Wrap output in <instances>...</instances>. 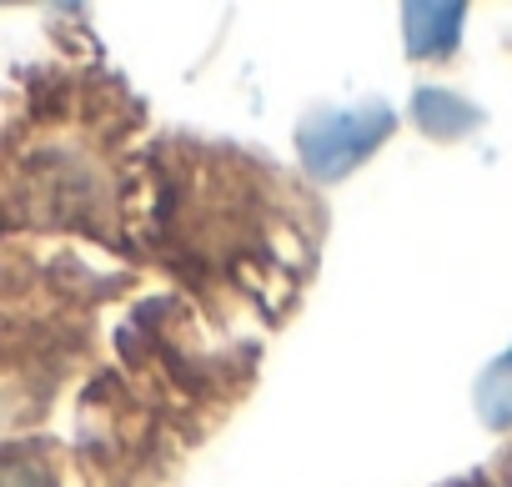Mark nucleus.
I'll return each instance as SVG.
<instances>
[{
	"instance_id": "nucleus-1",
	"label": "nucleus",
	"mask_w": 512,
	"mask_h": 487,
	"mask_svg": "<svg viewBox=\"0 0 512 487\" xmlns=\"http://www.w3.org/2000/svg\"><path fill=\"white\" fill-rule=\"evenodd\" d=\"M387 131H392V111H387V106L332 111V116H317V121L302 131V156H307V166H312L322 181H332V176H347L362 156H372Z\"/></svg>"
},
{
	"instance_id": "nucleus-2",
	"label": "nucleus",
	"mask_w": 512,
	"mask_h": 487,
	"mask_svg": "<svg viewBox=\"0 0 512 487\" xmlns=\"http://www.w3.org/2000/svg\"><path fill=\"white\" fill-rule=\"evenodd\" d=\"M402 21H407L402 31H407L412 56H442L462 36V6H407Z\"/></svg>"
},
{
	"instance_id": "nucleus-3",
	"label": "nucleus",
	"mask_w": 512,
	"mask_h": 487,
	"mask_svg": "<svg viewBox=\"0 0 512 487\" xmlns=\"http://www.w3.org/2000/svg\"><path fill=\"white\" fill-rule=\"evenodd\" d=\"M417 121L432 131V136H457L467 126H477V111H462V101L442 96V91H422L417 96Z\"/></svg>"
},
{
	"instance_id": "nucleus-4",
	"label": "nucleus",
	"mask_w": 512,
	"mask_h": 487,
	"mask_svg": "<svg viewBox=\"0 0 512 487\" xmlns=\"http://www.w3.org/2000/svg\"><path fill=\"white\" fill-rule=\"evenodd\" d=\"M0 487H56L41 462H0Z\"/></svg>"
},
{
	"instance_id": "nucleus-5",
	"label": "nucleus",
	"mask_w": 512,
	"mask_h": 487,
	"mask_svg": "<svg viewBox=\"0 0 512 487\" xmlns=\"http://www.w3.org/2000/svg\"><path fill=\"white\" fill-rule=\"evenodd\" d=\"M502 367H512V352H507V357H502Z\"/></svg>"
}]
</instances>
